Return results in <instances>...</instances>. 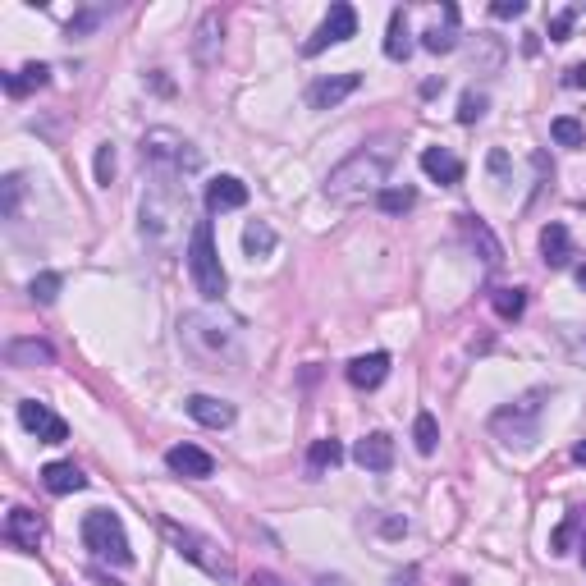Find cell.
Masks as SVG:
<instances>
[{
  "label": "cell",
  "mask_w": 586,
  "mask_h": 586,
  "mask_svg": "<svg viewBox=\"0 0 586 586\" xmlns=\"http://www.w3.org/2000/svg\"><path fill=\"white\" fill-rule=\"evenodd\" d=\"M422 170L431 174L435 184H463V161H458L449 147H426L422 152Z\"/></svg>",
  "instance_id": "19"
},
{
  "label": "cell",
  "mask_w": 586,
  "mask_h": 586,
  "mask_svg": "<svg viewBox=\"0 0 586 586\" xmlns=\"http://www.w3.org/2000/svg\"><path fill=\"white\" fill-rule=\"evenodd\" d=\"M385 55H390V60H408V55H413V28H408V14H403V10L390 14V37H385Z\"/></svg>",
  "instance_id": "26"
},
{
  "label": "cell",
  "mask_w": 586,
  "mask_h": 586,
  "mask_svg": "<svg viewBox=\"0 0 586 586\" xmlns=\"http://www.w3.org/2000/svg\"><path fill=\"white\" fill-rule=\"evenodd\" d=\"M83 545L97 554V559L115 564V568H129L133 564V550H129V536H124V522H120V513H110V509H92L83 518Z\"/></svg>",
  "instance_id": "7"
},
{
  "label": "cell",
  "mask_w": 586,
  "mask_h": 586,
  "mask_svg": "<svg viewBox=\"0 0 586 586\" xmlns=\"http://www.w3.org/2000/svg\"><path fill=\"white\" fill-rule=\"evenodd\" d=\"M550 138L559 142V147H582V142H586V129L573 120V115H559V120L550 124Z\"/></svg>",
  "instance_id": "32"
},
{
  "label": "cell",
  "mask_w": 586,
  "mask_h": 586,
  "mask_svg": "<svg viewBox=\"0 0 586 586\" xmlns=\"http://www.w3.org/2000/svg\"><path fill=\"white\" fill-rule=\"evenodd\" d=\"M390 586H417V568H408V573H399Z\"/></svg>",
  "instance_id": "45"
},
{
  "label": "cell",
  "mask_w": 586,
  "mask_h": 586,
  "mask_svg": "<svg viewBox=\"0 0 586 586\" xmlns=\"http://www.w3.org/2000/svg\"><path fill=\"white\" fill-rule=\"evenodd\" d=\"M165 467H170L174 477L207 481L211 472H216V458H211L207 449H197V445H174V449H165Z\"/></svg>",
  "instance_id": "12"
},
{
  "label": "cell",
  "mask_w": 586,
  "mask_h": 586,
  "mask_svg": "<svg viewBox=\"0 0 586 586\" xmlns=\"http://www.w3.org/2000/svg\"><path fill=\"white\" fill-rule=\"evenodd\" d=\"M490 307H495L500 321H518L527 312V289H495L490 293Z\"/></svg>",
  "instance_id": "29"
},
{
  "label": "cell",
  "mask_w": 586,
  "mask_h": 586,
  "mask_svg": "<svg viewBox=\"0 0 586 586\" xmlns=\"http://www.w3.org/2000/svg\"><path fill=\"white\" fill-rule=\"evenodd\" d=\"M243 202H248V184L234 174H220L207 184V211H239Z\"/></svg>",
  "instance_id": "17"
},
{
  "label": "cell",
  "mask_w": 586,
  "mask_h": 586,
  "mask_svg": "<svg viewBox=\"0 0 586 586\" xmlns=\"http://www.w3.org/2000/svg\"><path fill=\"white\" fill-rule=\"evenodd\" d=\"M188 197L179 193V179L152 174V188L142 193V239L152 243L156 252H170L179 229H184Z\"/></svg>",
  "instance_id": "3"
},
{
  "label": "cell",
  "mask_w": 586,
  "mask_h": 586,
  "mask_svg": "<svg viewBox=\"0 0 586 586\" xmlns=\"http://www.w3.org/2000/svg\"><path fill=\"white\" fill-rule=\"evenodd\" d=\"M463 229H467V239H472V248H481L486 266H500V261H504V248H500V239L490 234L486 220H481V216H467V220H463Z\"/></svg>",
  "instance_id": "24"
},
{
  "label": "cell",
  "mask_w": 586,
  "mask_h": 586,
  "mask_svg": "<svg viewBox=\"0 0 586 586\" xmlns=\"http://www.w3.org/2000/svg\"><path fill=\"white\" fill-rule=\"evenodd\" d=\"M188 417H193L197 426H207V431H225V426H234V403L216 399V394H188Z\"/></svg>",
  "instance_id": "14"
},
{
  "label": "cell",
  "mask_w": 586,
  "mask_h": 586,
  "mask_svg": "<svg viewBox=\"0 0 586 586\" xmlns=\"http://www.w3.org/2000/svg\"><path fill=\"white\" fill-rule=\"evenodd\" d=\"M422 46L431 55H449L458 46V10L454 5H445V23H431V28L422 33Z\"/></svg>",
  "instance_id": "22"
},
{
  "label": "cell",
  "mask_w": 586,
  "mask_h": 586,
  "mask_svg": "<svg viewBox=\"0 0 586 586\" xmlns=\"http://www.w3.org/2000/svg\"><path fill=\"white\" fill-rule=\"evenodd\" d=\"M490 174H495V184H509V156L500 152V147H495V152H490Z\"/></svg>",
  "instance_id": "40"
},
{
  "label": "cell",
  "mask_w": 586,
  "mask_h": 586,
  "mask_svg": "<svg viewBox=\"0 0 586 586\" xmlns=\"http://www.w3.org/2000/svg\"><path fill=\"white\" fill-rule=\"evenodd\" d=\"M554 335H559V344L568 348V358H573L577 367H586V326H559Z\"/></svg>",
  "instance_id": "33"
},
{
  "label": "cell",
  "mask_w": 586,
  "mask_h": 586,
  "mask_svg": "<svg viewBox=\"0 0 586 586\" xmlns=\"http://www.w3.org/2000/svg\"><path fill=\"white\" fill-rule=\"evenodd\" d=\"M385 376H390V353H362V358L348 362L353 390H376V385H385Z\"/></svg>",
  "instance_id": "15"
},
{
  "label": "cell",
  "mask_w": 586,
  "mask_h": 586,
  "mask_svg": "<svg viewBox=\"0 0 586 586\" xmlns=\"http://www.w3.org/2000/svg\"><path fill=\"white\" fill-rule=\"evenodd\" d=\"M5 536H10L19 550H37V545H42V518L19 504V509L5 513Z\"/></svg>",
  "instance_id": "16"
},
{
  "label": "cell",
  "mask_w": 586,
  "mask_h": 586,
  "mask_svg": "<svg viewBox=\"0 0 586 586\" xmlns=\"http://www.w3.org/2000/svg\"><path fill=\"white\" fill-rule=\"evenodd\" d=\"M220 42H225V23H220V14L216 10L202 14V23H197V42H193L197 60H202V65H216V60H220Z\"/></svg>",
  "instance_id": "20"
},
{
  "label": "cell",
  "mask_w": 586,
  "mask_h": 586,
  "mask_svg": "<svg viewBox=\"0 0 586 586\" xmlns=\"http://www.w3.org/2000/svg\"><path fill=\"white\" fill-rule=\"evenodd\" d=\"M573 458H577V463H586V440H577V445H573Z\"/></svg>",
  "instance_id": "46"
},
{
  "label": "cell",
  "mask_w": 586,
  "mask_h": 586,
  "mask_svg": "<svg viewBox=\"0 0 586 586\" xmlns=\"http://www.w3.org/2000/svg\"><path fill=\"white\" fill-rule=\"evenodd\" d=\"M60 284H65V280H60V275H55V271H42V275H37V280H33V298H37V303H42V307H51L55 298H60Z\"/></svg>",
  "instance_id": "34"
},
{
  "label": "cell",
  "mask_w": 586,
  "mask_h": 586,
  "mask_svg": "<svg viewBox=\"0 0 586 586\" xmlns=\"http://www.w3.org/2000/svg\"><path fill=\"white\" fill-rule=\"evenodd\" d=\"M5 362H10V367H51L55 348L46 344V339H10V344H5Z\"/></svg>",
  "instance_id": "18"
},
{
  "label": "cell",
  "mask_w": 586,
  "mask_h": 586,
  "mask_svg": "<svg viewBox=\"0 0 586 586\" xmlns=\"http://www.w3.org/2000/svg\"><path fill=\"white\" fill-rule=\"evenodd\" d=\"M42 486L51 490V495H78V490L87 486V477L78 472L74 463H46L42 467Z\"/></svg>",
  "instance_id": "23"
},
{
  "label": "cell",
  "mask_w": 586,
  "mask_h": 586,
  "mask_svg": "<svg viewBox=\"0 0 586 586\" xmlns=\"http://www.w3.org/2000/svg\"><path fill=\"white\" fill-rule=\"evenodd\" d=\"M5 197H0V216H10L14 220V211H19V197H23V179L19 174H5Z\"/></svg>",
  "instance_id": "36"
},
{
  "label": "cell",
  "mask_w": 586,
  "mask_h": 586,
  "mask_svg": "<svg viewBox=\"0 0 586 586\" xmlns=\"http://www.w3.org/2000/svg\"><path fill=\"white\" fill-rule=\"evenodd\" d=\"M321 586H339V582H321Z\"/></svg>",
  "instance_id": "48"
},
{
  "label": "cell",
  "mask_w": 586,
  "mask_h": 586,
  "mask_svg": "<svg viewBox=\"0 0 586 586\" xmlns=\"http://www.w3.org/2000/svg\"><path fill=\"white\" fill-rule=\"evenodd\" d=\"M573 536H577V518L568 513L559 527H554V536H550V554H568V545H573Z\"/></svg>",
  "instance_id": "37"
},
{
  "label": "cell",
  "mask_w": 586,
  "mask_h": 586,
  "mask_svg": "<svg viewBox=\"0 0 586 586\" xmlns=\"http://www.w3.org/2000/svg\"><path fill=\"white\" fill-rule=\"evenodd\" d=\"M344 463V445L339 440H312V449H307V472L312 477H321V472H335V467Z\"/></svg>",
  "instance_id": "25"
},
{
  "label": "cell",
  "mask_w": 586,
  "mask_h": 586,
  "mask_svg": "<svg viewBox=\"0 0 586 586\" xmlns=\"http://www.w3.org/2000/svg\"><path fill=\"white\" fill-rule=\"evenodd\" d=\"M577 284H582V289H586V266H577Z\"/></svg>",
  "instance_id": "47"
},
{
  "label": "cell",
  "mask_w": 586,
  "mask_h": 586,
  "mask_svg": "<svg viewBox=\"0 0 586 586\" xmlns=\"http://www.w3.org/2000/svg\"><path fill=\"white\" fill-rule=\"evenodd\" d=\"M275 243H280V239H275V229L266 225V220H252V225L243 229V252H248L252 261H257V257H271Z\"/></svg>",
  "instance_id": "28"
},
{
  "label": "cell",
  "mask_w": 586,
  "mask_h": 586,
  "mask_svg": "<svg viewBox=\"0 0 586 586\" xmlns=\"http://www.w3.org/2000/svg\"><path fill=\"white\" fill-rule=\"evenodd\" d=\"M348 37H358V10L339 0V5H330L326 19H321V28L312 33V42L303 46V55H321L326 46H344Z\"/></svg>",
  "instance_id": "9"
},
{
  "label": "cell",
  "mask_w": 586,
  "mask_h": 586,
  "mask_svg": "<svg viewBox=\"0 0 586 586\" xmlns=\"http://www.w3.org/2000/svg\"><path fill=\"white\" fill-rule=\"evenodd\" d=\"M413 445H417V454H435V445H440V422H435L431 413H417V422H413Z\"/></svg>",
  "instance_id": "30"
},
{
  "label": "cell",
  "mask_w": 586,
  "mask_h": 586,
  "mask_svg": "<svg viewBox=\"0 0 586 586\" xmlns=\"http://www.w3.org/2000/svg\"><path fill=\"white\" fill-rule=\"evenodd\" d=\"M481 115H486V92H463V101H458V120L477 124Z\"/></svg>",
  "instance_id": "35"
},
{
  "label": "cell",
  "mask_w": 586,
  "mask_h": 586,
  "mask_svg": "<svg viewBox=\"0 0 586 586\" xmlns=\"http://www.w3.org/2000/svg\"><path fill=\"white\" fill-rule=\"evenodd\" d=\"M179 339H184L188 358H193L197 367H207V371L234 367V362L243 358L239 321L216 316V312H188L184 321H179Z\"/></svg>",
  "instance_id": "1"
},
{
  "label": "cell",
  "mask_w": 586,
  "mask_h": 586,
  "mask_svg": "<svg viewBox=\"0 0 586 586\" xmlns=\"http://www.w3.org/2000/svg\"><path fill=\"white\" fill-rule=\"evenodd\" d=\"M573 23H577V10H559V14H554V19H550V42H568Z\"/></svg>",
  "instance_id": "39"
},
{
  "label": "cell",
  "mask_w": 586,
  "mask_h": 586,
  "mask_svg": "<svg viewBox=\"0 0 586 586\" xmlns=\"http://www.w3.org/2000/svg\"><path fill=\"white\" fill-rule=\"evenodd\" d=\"M142 161H147V170H152V174L179 179V184H184V174L202 170L197 147L184 138V133H174V129H152V133H147V138H142Z\"/></svg>",
  "instance_id": "5"
},
{
  "label": "cell",
  "mask_w": 586,
  "mask_h": 586,
  "mask_svg": "<svg viewBox=\"0 0 586 586\" xmlns=\"http://www.w3.org/2000/svg\"><path fill=\"white\" fill-rule=\"evenodd\" d=\"M46 78H51L46 65H23V69H14V74H5V92H10V97H28V92L46 87Z\"/></svg>",
  "instance_id": "27"
},
{
  "label": "cell",
  "mask_w": 586,
  "mask_h": 586,
  "mask_svg": "<svg viewBox=\"0 0 586 586\" xmlns=\"http://www.w3.org/2000/svg\"><path fill=\"white\" fill-rule=\"evenodd\" d=\"M248 586H284V582H280L275 573H252V577H248Z\"/></svg>",
  "instance_id": "43"
},
{
  "label": "cell",
  "mask_w": 586,
  "mask_h": 586,
  "mask_svg": "<svg viewBox=\"0 0 586 586\" xmlns=\"http://www.w3.org/2000/svg\"><path fill=\"white\" fill-rule=\"evenodd\" d=\"M165 536H170L174 550L184 554L188 564L202 568V573H211V577H234V564H229V554H220V545L211 541V536L188 532V527H179V522H165Z\"/></svg>",
  "instance_id": "8"
},
{
  "label": "cell",
  "mask_w": 586,
  "mask_h": 586,
  "mask_svg": "<svg viewBox=\"0 0 586 586\" xmlns=\"http://www.w3.org/2000/svg\"><path fill=\"white\" fill-rule=\"evenodd\" d=\"M110 179H115V147H110V142H101V147H97V184L106 188Z\"/></svg>",
  "instance_id": "38"
},
{
  "label": "cell",
  "mask_w": 586,
  "mask_h": 586,
  "mask_svg": "<svg viewBox=\"0 0 586 586\" xmlns=\"http://www.w3.org/2000/svg\"><path fill=\"white\" fill-rule=\"evenodd\" d=\"M188 275H193V289L202 293L207 303H220V298H225L229 275H225V266H220L211 220H197L193 234H188Z\"/></svg>",
  "instance_id": "4"
},
{
  "label": "cell",
  "mask_w": 586,
  "mask_h": 586,
  "mask_svg": "<svg viewBox=\"0 0 586 586\" xmlns=\"http://www.w3.org/2000/svg\"><path fill=\"white\" fill-rule=\"evenodd\" d=\"M541 261L545 266H554V271L573 261V239H568L564 225H545L541 229Z\"/></svg>",
  "instance_id": "21"
},
{
  "label": "cell",
  "mask_w": 586,
  "mask_h": 586,
  "mask_svg": "<svg viewBox=\"0 0 586 586\" xmlns=\"http://www.w3.org/2000/svg\"><path fill=\"white\" fill-rule=\"evenodd\" d=\"M564 83H568V87H586V60H577V65H568Z\"/></svg>",
  "instance_id": "42"
},
{
  "label": "cell",
  "mask_w": 586,
  "mask_h": 586,
  "mask_svg": "<svg viewBox=\"0 0 586 586\" xmlns=\"http://www.w3.org/2000/svg\"><path fill=\"white\" fill-rule=\"evenodd\" d=\"M19 422H23V431H33L37 440H46V445H65L69 440V422L65 417H55L46 403H37V399H23L19 403Z\"/></svg>",
  "instance_id": "10"
},
{
  "label": "cell",
  "mask_w": 586,
  "mask_h": 586,
  "mask_svg": "<svg viewBox=\"0 0 586 586\" xmlns=\"http://www.w3.org/2000/svg\"><path fill=\"white\" fill-rule=\"evenodd\" d=\"M413 202H417L413 188H385V193L376 197V207L385 211V216H403V211H413Z\"/></svg>",
  "instance_id": "31"
},
{
  "label": "cell",
  "mask_w": 586,
  "mask_h": 586,
  "mask_svg": "<svg viewBox=\"0 0 586 586\" xmlns=\"http://www.w3.org/2000/svg\"><path fill=\"white\" fill-rule=\"evenodd\" d=\"M522 10H527L522 0H495V5H490V14H495V19H518Z\"/></svg>",
  "instance_id": "41"
},
{
  "label": "cell",
  "mask_w": 586,
  "mask_h": 586,
  "mask_svg": "<svg viewBox=\"0 0 586 586\" xmlns=\"http://www.w3.org/2000/svg\"><path fill=\"white\" fill-rule=\"evenodd\" d=\"M577 518V532H582V568H586V509H573Z\"/></svg>",
  "instance_id": "44"
},
{
  "label": "cell",
  "mask_w": 586,
  "mask_h": 586,
  "mask_svg": "<svg viewBox=\"0 0 586 586\" xmlns=\"http://www.w3.org/2000/svg\"><path fill=\"white\" fill-rule=\"evenodd\" d=\"M358 87H362V74H353V69H348V74L316 78V83L307 87V106H312V110H335L339 101H344V97H353Z\"/></svg>",
  "instance_id": "11"
},
{
  "label": "cell",
  "mask_w": 586,
  "mask_h": 586,
  "mask_svg": "<svg viewBox=\"0 0 586 586\" xmlns=\"http://www.w3.org/2000/svg\"><path fill=\"white\" fill-rule=\"evenodd\" d=\"M545 399H550V390L545 385H536V390H527L522 399H513V403H504L500 413L490 417V431L500 435L504 445H518V449H527L541 435V417H545Z\"/></svg>",
  "instance_id": "6"
},
{
  "label": "cell",
  "mask_w": 586,
  "mask_h": 586,
  "mask_svg": "<svg viewBox=\"0 0 586 586\" xmlns=\"http://www.w3.org/2000/svg\"><path fill=\"white\" fill-rule=\"evenodd\" d=\"M353 463H358L362 472H390L394 467V440L385 431L362 435L358 445H353Z\"/></svg>",
  "instance_id": "13"
},
{
  "label": "cell",
  "mask_w": 586,
  "mask_h": 586,
  "mask_svg": "<svg viewBox=\"0 0 586 586\" xmlns=\"http://www.w3.org/2000/svg\"><path fill=\"white\" fill-rule=\"evenodd\" d=\"M385 188H390V152H380V147H362L326 174V197H335L344 207L380 197Z\"/></svg>",
  "instance_id": "2"
}]
</instances>
